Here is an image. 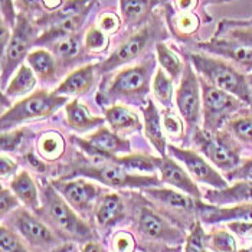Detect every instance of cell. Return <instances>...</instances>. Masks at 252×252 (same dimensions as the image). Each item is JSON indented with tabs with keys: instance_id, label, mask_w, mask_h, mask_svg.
<instances>
[{
	"instance_id": "cell-1",
	"label": "cell",
	"mask_w": 252,
	"mask_h": 252,
	"mask_svg": "<svg viewBox=\"0 0 252 252\" xmlns=\"http://www.w3.org/2000/svg\"><path fill=\"white\" fill-rule=\"evenodd\" d=\"M157 59L149 54L147 58L133 66H127L116 72L110 82L99 87L97 101L99 104H146L156 74Z\"/></svg>"
},
{
	"instance_id": "cell-2",
	"label": "cell",
	"mask_w": 252,
	"mask_h": 252,
	"mask_svg": "<svg viewBox=\"0 0 252 252\" xmlns=\"http://www.w3.org/2000/svg\"><path fill=\"white\" fill-rule=\"evenodd\" d=\"M186 59L193 65L199 78L252 105V78L229 61L202 51L186 54Z\"/></svg>"
},
{
	"instance_id": "cell-3",
	"label": "cell",
	"mask_w": 252,
	"mask_h": 252,
	"mask_svg": "<svg viewBox=\"0 0 252 252\" xmlns=\"http://www.w3.org/2000/svg\"><path fill=\"white\" fill-rule=\"evenodd\" d=\"M43 215L48 218L51 228L71 241H93V228L79 216L77 211L61 196L52 185H45L42 199Z\"/></svg>"
},
{
	"instance_id": "cell-4",
	"label": "cell",
	"mask_w": 252,
	"mask_h": 252,
	"mask_svg": "<svg viewBox=\"0 0 252 252\" xmlns=\"http://www.w3.org/2000/svg\"><path fill=\"white\" fill-rule=\"evenodd\" d=\"M160 38H166V31L158 16L153 15L149 23H146L140 29L134 31L131 35H128L113 51V54L108 58L97 62L98 74L108 75L118 68L128 65L130 62L140 58L149 49V46L156 45Z\"/></svg>"
},
{
	"instance_id": "cell-5",
	"label": "cell",
	"mask_w": 252,
	"mask_h": 252,
	"mask_svg": "<svg viewBox=\"0 0 252 252\" xmlns=\"http://www.w3.org/2000/svg\"><path fill=\"white\" fill-rule=\"evenodd\" d=\"M85 177L95 180L98 183L114 188V189H149L160 186L161 179L156 175H137L133 172H128L123 166H120L116 161H99L87 166L75 167L68 175L62 176V180L66 179H75V177Z\"/></svg>"
},
{
	"instance_id": "cell-6",
	"label": "cell",
	"mask_w": 252,
	"mask_h": 252,
	"mask_svg": "<svg viewBox=\"0 0 252 252\" xmlns=\"http://www.w3.org/2000/svg\"><path fill=\"white\" fill-rule=\"evenodd\" d=\"M192 138L206 160L225 175L231 173L242 163L241 143L226 128L206 131L199 127L192 134Z\"/></svg>"
},
{
	"instance_id": "cell-7",
	"label": "cell",
	"mask_w": 252,
	"mask_h": 252,
	"mask_svg": "<svg viewBox=\"0 0 252 252\" xmlns=\"http://www.w3.org/2000/svg\"><path fill=\"white\" fill-rule=\"evenodd\" d=\"M68 104V97L59 95L57 91L39 90L31 95L15 102L1 116V131L13 130L19 124L48 118L55 114L59 108Z\"/></svg>"
},
{
	"instance_id": "cell-8",
	"label": "cell",
	"mask_w": 252,
	"mask_h": 252,
	"mask_svg": "<svg viewBox=\"0 0 252 252\" xmlns=\"http://www.w3.org/2000/svg\"><path fill=\"white\" fill-rule=\"evenodd\" d=\"M40 35V28L29 16L19 13L16 25L12 28V36L7 46L1 51V88L7 87V81L13 77L23 61L31 54Z\"/></svg>"
},
{
	"instance_id": "cell-9",
	"label": "cell",
	"mask_w": 252,
	"mask_h": 252,
	"mask_svg": "<svg viewBox=\"0 0 252 252\" xmlns=\"http://www.w3.org/2000/svg\"><path fill=\"white\" fill-rule=\"evenodd\" d=\"M200 79L202 88V116H203V130L218 131L220 130L229 118H232L242 108L248 107L244 101L232 94L219 90L206 81Z\"/></svg>"
},
{
	"instance_id": "cell-10",
	"label": "cell",
	"mask_w": 252,
	"mask_h": 252,
	"mask_svg": "<svg viewBox=\"0 0 252 252\" xmlns=\"http://www.w3.org/2000/svg\"><path fill=\"white\" fill-rule=\"evenodd\" d=\"M144 194L160 209V214L170 219H182L183 228H189V231L197 220V200L189 194L158 186L144 189Z\"/></svg>"
},
{
	"instance_id": "cell-11",
	"label": "cell",
	"mask_w": 252,
	"mask_h": 252,
	"mask_svg": "<svg viewBox=\"0 0 252 252\" xmlns=\"http://www.w3.org/2000/svg\"><path fill=\"white\" fill-rule=\"evenodd\" d=\"M176 105L189 131L193 134L202 120V88L193 65L186 59L180 84L176 90Z\"/></svg>"
},
{
	"instance_id": "cell-12",
	"label": "cell",
	"mask_w": 252,
	"mask_h": 252,
	"mask_svg": "<svg viewBox=\"0 0 252 252\" xmlns=\"http://www.w3.org/2000/svg\"><path fill=\"white\" fill-rule=\"evenodd\" d=\"M75 146L79 147L88 157L94 160V163L99 161H116L118 155H130L131 146L130 141L117 134L116 131L108 127H98L97 130L87 138L71 137Z\"/></svg>"
},
{
	"instance_id": "cell-13",
	"label": "cell",
	"mask_w": 252,
	"mask_h": 252,
	"mask_svg": "<svg viewBox=\"0 0 252 252\" xmlns=\"http://www.w3.org/2000/svg\"><path fill=\"white\" fill-rule=\"evenodd\" d=\"M10 216L15 229L31 247L46 252L58 251V235L52 232L54 229L35 215L29 214L25 209H18Z\"/></svg>"
},
{
	"instance_id": "cell-14",
	"label": "cell",
	"mask_w": 252,
	"mask_h": 252,
	"mask_svg": "<svg viewBox=\"0 0 252 252\" xmlns=\"http://www.w3.org/2000/svg\"><path fill=\"white\" fill-rule=\"evenodd\" d=\"M167 150L172 157H175L176 160L182 163V166L189 172V175L192 176L196 182L208 185L212 189H225L229 186L228 180L206 160V157H202L197 152L190 150V149L177 147L175 144H169Z\"/></svg>"
},
{
	"instance_id": "cell-15",
	"label": "cell",
	"mask_w": 252,
	"mask_h": 252,
	"mask_svg": "<svg viewBox=\"0 0 252 252\" xmlns=\"http://www.w3.org/2000/svg\"><path fill=\"white\" fill-rule=\"evenodd\" d=\"M134 219L138 233L147 239L166 244H180L185 239V233L182 232L183 229L173 228V225L167 222L166 216L157 212L155 208L138 206Z\"/></svg>"
},
{
	"instance_id": "cell-16",
	"label": "cell",
	"mask_w": 252,
	"mask_h": 252,
	"mask_svg": "<svg viewBox=\"0 0 252 252\" xmlns=\"http://www.w3.org/2000/svg\"><path fill=\"white\" fill-rule=\"evenodd\" d=\"M52 186L79 215L91 212L95 208L98 197L101 196V188L93 182H88L85 177L66 180L58 179L52 182Z\"/></svg>"
},
{
	"instance_id": "cell-17",
	"label": "cell",
	"mask_w": 252,
	"mask_h": 252,
	"mask_svg": "<svg viewBox=\"0 0 252 252\" xmlns=\"http://www.w3.org/2000/svg\"><path fill=\"white\" fill-rule=\"evenodd\" d=\"M197 49L229 61L236 68L252 78V48L228 39L214 36L206 42L197 43Z\"/></svg>"
},
{
	"instance_id": "cell-18",
	"label": "cell",
	"mask_w": 252,
	"mask_h": 252,
	"mask_svg": "<svg viewBox=\"0 0 252 252\" xmlns=\"http://www.w3.org/2000/svg\"><path fill=\"white\" fill-rule=\"evenodd\" d=\"M49 51L57 58L59 68V74L69 69H77L82 66L81 63L88 58V51L84 45V36L78 32L75 35L59 39L55 43L48 46Z\"/></svg>"
},
{
	"instance_id": "cell-19",
	"label": "cell",
	"mask_w": 252,
	"mask_h": 252,
	"mask_svg": "<svg viewBox=\"0 0 252 252\" xmlns=\"http://www.w3.org/2000/svg\"><path fill=\"white\" fill-rule=\"evenodd\" d=\"M158 172L163 183L169 185L179 192L192 196L196 200H202L203 194L196 185L194 179L182 164L176 161L175 157H160Z\"/></svg>"
},
{
	"instance_id": "cell-20",
	"label": "cell",
	"mask_w": 252,
	"mask_h": 252,
	"mask_svg": "<svg viewBox=\"0 0 252 252\" xmlns=\"http://www.w3.org/2000/svg\"><path fill=\"white\" fill-rule=\"evenodd\" d=\"M197 219L202 223H229L236 220H252V203H236L218 206L197 200Z\"/></svg>"
},
{
	"instance_id": "cell-21",
	"label": "cell",
	"mask_w": 252,
	"mask_h": 252,
	"mask_svg": "<svg viewBox=\"0 0 252 252\" xmlns=\"http://www.w3.org/2000/svg\"><path fill=\"white\" fill-rule=\"evenodd\" d=\"M97 72V63L95 62L85 63L77 69L71 71L61 81V84L57 87L55 91L59 95H65V97H72V95L81 97V95L87 94L94 87Z\"/></svg>"
},
{
	"instance_id": "cell-22",
	"label": "cell",
	"mask_w": 252,
	"mask_h": 252,
	"mask_svg": "<svg viewBox=\"0 0 252 252\" xmlns=\"http://www.w3.org/2000/svg\"><path fill=\"white\" fill-rule=\"evenodd\" d=\"M126 216V202L118 193L108 192L99 196L94 208V219L101 229H110Z\"/></svg>"
},
{
	"instance_id": "cell-23",
	"label": "cell",
	"mask_w": 252,
	"mask_h": 252,
	"mask_svg": "<svg viewBox=\"0 0 252 252\" xmlns=\"http://www.w3.org/2000/svg\"><path fill=\"white\" fill-rule=\"evenodd\" d=\"M203 199L218 206L236 205V203H252V182L238 180L225 189H211L203 193Z\"/></svg>"
},
{
	"instance_id": "cell-24",
	"label": "cell",
	"mask_w": 252,
	"mask_h": 252,
	"mask_svg": "<svg viewBox=\"0 0 252 252\" xmlns=\"http://www.w3.org/2000/svg\"><path fill=\"white\" fill-rule=\"evenodd\" d=\"M93 6H90L88 9H85L84 12L78 13L75 16H72V18H69V19L66 20H62V22H59L58 25L51 26V28L45 29L43 32H40L39 38L36 39L35 46H49V45L55 43L59 39H63L66 38V36H71V35L78 33L82 29V26L85 25L88 16L91 15Z\"/></svg>"
},
{
	"instance_id": "cell-25",
	"label": "cell",
	"mask_w": 252,
	"mask_h": 252,
	"mask_svg": "<svg viewBox=\"0 0 252 252\" xmlns=\"http://www.w3.org/2000/svg\"><path fill=\"white\" fill-rule=\"evenodd\" d=\"M160 0H120L123 23L128 31L140 29L153 18V9Z\"/></svg>"
},
{
	"instance_id": "cell-26",
	"label": "cell",
	"mask_w": 252,
	"mask_h": 252,
	"mask_svg": "<svg viewBox=\"0 0 252 252\" xmlns=\"http://www.w3.org/2000/svg\"><path fill=\"white\" fill-rule=\"evenodd\" d=\"M143 117H144V134L150 144L155 147V150L161 156L166 157L167 152V141L166 133L161 123V114L158 113L156 104L152 99H147V102L143 107Z\"/></svg>"
},
{
	"instance_id": "cell-27",
	"label": "cell",
	"mask_w": 252,
	"mask_h": 252,
	"mask_svg": "<svg viewBox=\"0 0 252 252\" xmlns=\"http://www.w3.org/2000/svg\"><path fill=\"white\" fill-rule=\"evenodd\" d=\"M166 19L170 32L183 42L196 35L202 25V19L196 12H176L169 4L166 6Z\"/></svg>"
},
{
	"instance_id": "cell-28",
	"label": "cell",
	"mask_w": 252,
	"mask_h": 252,
	"mask_svg": "<svg viewBox=\"0 0 252 252\" xmlns=\"http://www.w3.org/2000/svg\"><path fill=\"white\" fill-rule=\"evenodd\" d=\"M65 118L68 126L77 133L91 131L97 127H101L105 121V118L102 117L93 116L78 98H74L65 105Z\"/></svg>"
},
{
	"instance_id": "cell-29",
	"label": "cell",
	"mask_w": 252,
	"mask_h": 252,
	"mask_svg": "<svg viewBox=\"0 0 252 252\" xmlns=\"http://www.w3.org/2000/svg\"><path fill=\"white\" fill-rule=\"evenodd\" d=\"M26 63L32 68L35 75L42 82H52L59 75V68L57 58L49 49L45 48H36L31 51V54L26 58Z\"/></svg>"
},
{
	"instance_id": "cell-30",
	"label": "cell",
	"mask_w": 252,
	"mask_h": 252,
	"mask_svg": "<svg viewBox=\"0 0 252 252\" xmlns=\"http://www.w3.org/2000/svg\"><path fill=\"white\" fill-rule=\"evenodd\" d=\"M216 38H223L252 48V19H223L218 23Z\"/></svg>"
},
{
	"instance_id": "cell-31",
	"label": "cell",
	"mask_w": 252,
	"mask_h": 252,
	"mask_svg": "<svg viewBox=\"0 0 252 252\" xmlns=\"http://www.w3.org/2000/svg\"><path fill=\"white\" fill-rule=\"evenodd\" d=\"M38 82V77L32 71L28 63H23L18 68V71L10 78V82L3 90L4 98H19L28 97L32 94Z\"/></svg>"
},
{
	"instance_id": "cell-32",
	"label": "cell",
	"mask_w": 252,
	"mask_h": 252,
	"mask_svg": "<svg viewBox=\"0 0 252 252\" xmlns=\"http://www.w3.org/2000/svg\"><path fill=\"white\" fill-rule=\"evenodd\" d=\"M105 121L117 134L138 131L141 128V121L138 116L126 105H110L105 110Z\"/></svg>"
},
{
	"instance_id": "cell-33",
	"label": "cell",
	"mask_w": 252,
	"mask_h": 252,
	"mask_svg": "<svg viewBox=\"0 0 252 252\" xmlns=\"http://www.w3.org/2000/svg\"><path fill=\"white\" fill-rule=\"evenodd\" d=\"M10 189L19 197V200L23 205H26L33 212H38L40 208L38 188L35 185V180L26 170H22L15 177H12Z\"/></svg>"
},
{
	"instance_id": "cell-34",
	"label": "cell",
	"mask_w": 252,
	"mask_h": 252,
	"mask_svg": "<svg viewBox=\"0 0 252 252\" xmlns=\"http://www.w3.org/2000/svg\"><path fill=\"white\" fill-rule=\"evenodd\" d=\"M95 3H97V0H66L58 10L51 12V13H45L43 16H40L35 22L40 29L43 28V31H45L51 26L58 25L62 20L69 19L78 13L84 12L85 9H88L90 6H93Z\"/></svg>"
},
{
	"instance_id": "cell-35",
	"label": "cell",
	"mask_w": 252,
	"mask_h": 252,
	"mask_svg": "<svg viewBox=\"0 0 252 252\" xmlns=\"http://www.w3.org/2000/svg\"><path fill=\"white\" fill-rule=\"evenodd\" d=\"M155 52L157 63L160 65V68L169 75L172 77L173 81H177L182 78L183 69H185V63L183 58H180V55L177 54L175 48L166 42L158 40L155 45Z\"/></svg>"
},
{
	"instance_id": "cell-36",
	"label": "cell",
	"mask_w": 252,
	"mask_h": 252,
	"mask_svg": "<svg viewBox=\"0 0 252 252\" xmlns=\"http://www.w3.org/2000/svg\"><path fill=\"white\" fill-rule=\"evenodd\" d=\"M225 128L241 144L252 146V105L242 108L232 118H229Z\"/></svg>"
},
{
	"instance_id": "cell-37",
	"label": "cell",
	"mask_w": 252,
	"mask_h": 252,
	"mask_svg": "<svg viewBox=\"0 0 252 252\" xmlns=\"http://www.w3.org/2000/svg\"><path fill=\"white\" fill-rule=\"evenodd\" d=\"M116 163L127 169L128 172H133L137 175H155L158 172V164H160V157H152V156L140 155H124L118 156L116 158Z\"/></svg>"
},
{
	"instance_id": "cell-38",
	"label": "cell",
	"mask_w": 252,
	"mask_h": 252,
	"mask_svg": "<svg viewBox=\"0 0 252 252\" xmlns=\"http://www.w3.org/2000/svg\"><path fill=\"white\" fill-rule=\"evenodd\" d=\"M38 150L43 160L55 161L65 152V140L58 131H45L38 138Z\"/></svg>"
},
{
	"instance_id": "cell-39",
	"label": "cell",
	"mask_w": 252,
	"mask_h": 252,
	"mask_svg": "<svg viewBox=\"0 0 252 252\" xmlns=\"http://www.w3.org/2000/svg\"><path fill=\"white\" fill-rule=\"evenodd\" d=\"M173 82L175 81L172 79V77H169L161 68H158L156 71L153 81H152V91H153L156 101L163 108H170V105H172L173 94H175Z\"/></svg>"
},
{
	"instance_id": "cell-40",
	"label": "cell",
	"mask_w": 252,
	"mask_h": 252,
	"mask_svg": "<svg viewBox=\"0 0 252 252\" xmlns=\"http://www.w3.org/2000/svg\"><path fill=\"white\" fill-rule=\"evenodd\" d=\"M110 35L102 32L95 23H93L84 35V45L90 55H98L105 52L110 46Z\"/></svg>"
},
{
	"instance_id": "cell-41",
	"label": "cell",
	"mask_w": 252,
	"mask_h": 252,
	"mask_svg": "<svg viewBox=\"0 0 252 252\" xmlns=\"http://www.w3.org/2000/svg\"><path fill=\"white\" fill-rule=\"evenodd\" d=\"M206 244L214 252H238L236 239L226 229H215L206 233Z\"/></svg>"
},
{
	"instance_id": "cell-42",
	"label": "cell",
	"mask_w": 252,
	"mask_h": 252,
	"mask_svg": "<svg viewBox=\"0 0 252 252\" xmlns=\"http://www.w3.org/2000/svg\"><path fill=\"white\" fill-rule=\"evenodd\" d=\"M185 252H209L208 244H206V233L203 231L202 222L197 219L189 231V235L186 238Z\"/></svg>"
},
{
	"instance_id": "cell-43",
	"label": "cell",
	"mask_w": 252,
	"mask_h": 252,
	"mask_svg": "<svg viewBox=\"0 0 252 252\" xmlns=\"http://www.w3.org/2000/svg\"><path fill=\"white\" fill-rule=\"evenodd\" d=\"M182 120L183 118L176 116V113L172 108H164L161 113V123H163L164 133L172 138H182L185 134Z\"/></svg>"
},
{
	"instance_id": "cell-44",
	"label": "cell",
	"mask_w": 252,
	"mask_h": 252,
	"mask_svg": "<svg viewBox=\"0 0 252 252\" xmlns=\"http://www.w3.org/2000/svg\"><path fill=\"white\" fill-rule=\"evenodd\" d=\"M0 252H29L20 236L4 225L0 229Z\"/></svg>"
},
{
	"instance_id": "cell-45",
	"label": "cell",
	"mask_w": 252,
	"mask_h": 252,
	"mask_svg": "<svg viewBox=\"0 0 252 252\" xmlns=\"http://www.w3.org/2000/svg\"><path fill=\"white\" fill-rule=\"evenodd\" d=\"M28 134L26 128H16V130H9L3 131L0 138V146L3 153H13L18 152L22 144L25 143V138Z\"/></svg>"
},
{
	"instance_id": "cell-46",
	"label": "cell",
	"mask_w": 252,
	"mask_h": 252,
	"mask_svg": "<svg viewBox=\"0 0 252 252\" xmlns=\"http://www.w3.org/2000/svg\"><path fill=\"white\" fill-rule=\"evenodd\" d=\"M97 25L98 28L105 32L107 35H114L118 32V29L121 28L123 25V19L117 15L116 12H111V10H107V12H102L99 13L97 19Z\"/></svg>"
},
{
	"instance_id": "cell-47",
	"label": "cell",
	"mask_w": 252,
	"mask_h": 252,
	"mask_svg": "<svg viewBox=\"0 0 252 252\" xmlns=\"http://www.w3.org/2000/svg\"><path fill=\"white\" fill-rule=\"evenodd\" d=\"M15 6L16 10H19V13H23L33 20L45 15L42 0H15Z\"/></svg>"
},
{
	"instance_id": "cell-48",
	"label": "cell",
	"mask_w": 252,
	"mask_h": 252,
	"mask_svg": "<svg viewBox=\"0 0 252 252\" xmlns=\"http://www.w3.org/2000/svg\"><path fill=\"white\" fill-rule=\"evenodd\" d=\"M19 197L13 193V190L7 189V188H1V193H0V214H1V218H4L6 215L13 214L15 211L19 209Z\"/></svg>"
},
{
	"instance_id": "cell-49",
	"label": "cell",
	"mask_w": 252,
	"mask_h": 252,
	"mask_svg": "<svg viewBox=\"0 0 252 252\" xmlns=\"http://www.w3.org/2000/svg\"><path fill=\"white\" fill-rule=\"evenodd\" d=\"M113 245L116 252H133L136 248V241L131 233L121 231L113 238Z\"/></svg>"
},
{
	"instance_id": "cell-50",
	"label": "cell",
	"mask_w": 252,
	"mask_h": 252,
	"mask_svg": "<svg viewBox=\"0 0 252 252\" xmlns=\"http://www.w3.org/2000/svg\"><path fill=\"white\" fill-rule=\"evenodd\" d=\"M228 182H238V180H250L252 182V158L242 160V163L225 176Z\"/></svg>"
},
{
	"instance_id": "cell-51",
	"label": "cell",
	"mask_w": 252,
	"mask_h": 252,
	"mask_svg": "<svg viewBox=\"0 0 252 252\" xmlns=\"http://www.w3.org/2000/svg\"><path fill=\"white\" fill-rule=\"evenodd\" d=\"M0 10H1V20L13 28L18 20V12L15 6V0H0Z\"/></svg>"
},
{
	"instance_id": "cell-52",
	"label": "cell",
	"mask_w": 252,
	"mask_h": 252,
	"mask_svg": "<svg viewBox=\"0 0 252 252\" xmlns=\"http://www.w3.org/2000/svg\"><path fill=\"white\" fill-rule=\"evenodd\" d=\"M19 164L13 160V158H10V157H7V156H1V158H0V172H1V180H4V179H9V177H15V176L18 175L19 172Z\"/></svg>"
},
{
	"instance_id": "cell-53",
	"label": "cell",
	"mask_w": 252,
	"mask_h": 252,
	"mask_svg": "<svg viewBox=\"0 0 252 252\" xmlns=\"http://www.w3.org/2000/svg\"><path fill=\"white\" fill-rule=\"evenodd\" d=\"M228 229L241 238H252V220H236L226 223Z\"/></svg>"
},
{
	"instance_id": "cell-54",
	"label": "cell",
	"mask_w": 252,
	"mask_h": 252,
	"mask_svg": "<svg viewBox=\"0 0 252 252\" xmlns=\"http://www.w3.org/2000/svg\"><path fill=\"white\" fill-rule=\"evenodd\" d=\"M202 0H173V4H169L176 12H196Z\"/></svg>"
},
{
	"instance_id": "cell-55",
	"label": "cell",
	"mask_w": 252,
	"mask_h": 252,
	"mask_svg": "<svg viewBox=\"0 0 252 252\" xmlns=\"http://www.w3.org/2000/svg\"><path fill=\"white\" fill-rule=\"evenodd\" d=\"M25 160H26V161H28V164H29L33 170H36V172L43 173V172H45V169H46L45 161H43L42 158H39L38 156L33 155V153H26V155H25Z\"/></svg>"
},
{
	"instance_id": "cell-56",
	"label": "cell",
	"mask_w": 252,
	"mask_h": 252,
	"mask_svg": "<svg viewBox=\"0 0 252 252\" xmlns=\"http://www.w3.org/2000/svg\"><path fill=\"white\" fill-rule=\"evenodd\" d=\"M65 1H66V0H42L45 13H51V12L58 10L59 7H61Z\"/></svg>"
},
{
	"instance_id": "cell-57",
	"label": "cell",
	"mask_w": 252,
	"mask_h": 252,
	"mask_svg": "<svg viewBox=\"0 0 252 252\" xmlns=\"http://www.w3.org/2000/svg\"><path fill=\"white\" fill-rule=\"evenodd\" d=\"M82 252H105V250L95 241H90L82 247Z\"/></svg>"
},
{
	"instance_id": "cell-58",
	"label": "cell",
	"mask_w": 252,
	"mask_h": 252,
	"mask_svg": "<svg viewBox=\"0 0 252 252\" xmlns=\"http://www.w3.org/2000/svg\"><path fill=\"white\" fill-rule=\"evenodd\" d=\"M232 0H205V4H220V3H228Z\"/></svg>"
},
{
	"instance_id": "cell-59",
	"label": "cell",
	"mask_w": 252,
	"mask_h": 252,
	"mask_svg": "<svg viewBox=\"0 0 252 252\" xmlns=\"http://www.w3.org/2000/svg\"><path fill=\"white\" fill-rule=\"evenodd\" d=\"M69 250H71V247L68 245V247H62V248H59L57 252H69Z\"/></svg>"
},
{
	"instance_id": "cell-60",
	"label": "cell",
	"mask_w": 252,
	"mask_h": 252,
	"mask_svg": "<svg viewBox=\"0 0 252 252\" xmlns=\"http://www.w3.org/2000/svg\"><path fill=\"white\" fill-rule=\"evenodd\" d=\"M166 252H172V251H166ZM176 252H177V251H176Z\"/></svg>"
},
{
	"instance_id": "cell-61",
	"label": "cell",
	"mask_w": 252,
	"mask_h": 252,
	"mask_svg": "<svg viewBox=\"0 0 252 252\" xmlns=\"http://www.w3.org/2000/svg\"><path fill=\"white\" fill-rule=\"evenodd\" d=\"M251 88H252V82H251Z\"/></svg>"
}]
</instances>
